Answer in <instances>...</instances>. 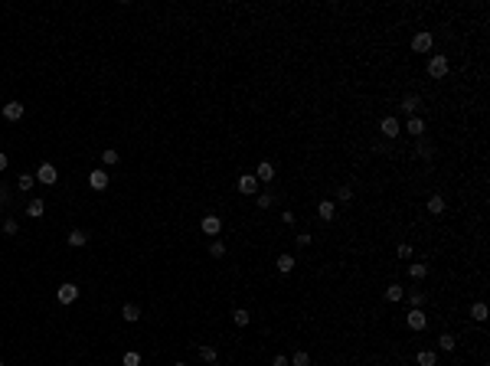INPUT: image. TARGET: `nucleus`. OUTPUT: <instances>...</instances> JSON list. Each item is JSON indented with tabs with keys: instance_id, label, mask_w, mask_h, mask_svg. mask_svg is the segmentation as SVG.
Returning <instances> with one entry per match:
<instances>
[{
	"instance_id": "obj_1",
	"label": "nucleus",
	"mask_w": 490,
	"mask_h": 366,
	"mask_svg": "<svg viewBox=\"0 0 490 366\" xmlns=\"http://www.w3.org/2000/svg\"><path fill=\"white\" fill-rule=\"evenodd\" d=\"M428 75L435 79V82H441L444 75H448V69H451V62H448V56H444V52H435V56H428Z\"/></svg>"
},
{
	"instance_id": "obj_2",
	"label": "nucleus",
	"mask_w": 490,
	"mask_h": 366,
	"mask_svg": "<svg viewBox=\"0 0 490 366\" xmlns=\"http://www.w3.org/2000/svg\"><path fill=\"white\" fill-rule=\"evenodd\" d=\"M405 327L415 330V334H422V330L428 327V314H425L422 307H408V311H405Z\"/></svg>"
},
{
	"instance_id": "obj_3",
	"label": "nucleus",
	"mask_w": 490,
	"mask_h": 366,
	"mask_svg": "<svg viewBox=\"0 0 490 366\" xmlns=\"http://www.w3.org/2000/svg\"><path fill=\"white\" fill-rule=\"evenodd\" d=\"M379 134L386 138V141H396L399 134H402V121H399L396 114H386V118L379 121Z\"/></svg>"
},
{
	"instance_id": "obj_4",
	"label": "nucleus",
	"mask_w": 490,
	"mask_h": 366,
	"mask_svg": "<svg viewBox=\"0 0 490 366\" xmlns=\"http://www.w3.org/2000/svg\"><path fill=\"white\" fill-rule=\"evenodd\" d=\"M56 298H59V304H75V301H79V284H75V281H66V284H59Z\"/></svg>"
},
{
	"instance_id": "obj_5",
	"label": "nucleus",
	"mask_w": 490,
	"mask_h": 366,
	"mask_svg": "<svg viewBox=\"0 0 490 366\" xmlns=\"http://www.w3.org/2000/svg\"><path fill=\"white\" fill-rule=\"evenodd\" d=\"M418 108H422V95H415V92H408V95H402V102H399V111L402 114H418Z\"/></svg>"
},
{
	"instance_id": "obj_6",
	"label": "nucleus",
	"mask_w": 490,
	"mask_h": 366,
	"mask_svg": "<svg viewBox=\"0 0 490 366\" xmlns=\"http://www.w3.org/2000/svg\"><path fill=\"white\" fill-rule=\"evenodd\" d=\"M36 183H46V186L59 183V170H56L52 164H40V167H36Z\"/></svg>"
},
{
	"instance_id": "obj_7",
	"label": "nucleus",
	"mask_w": 490,
	"mask_h": 366,
	"mask_svg": "<svg viewBox=\"0 0 490 366\" xmlns=\"http://www.w3.org/2000/svg\"><path fill=\"white\" fill-rule=\"evenodd\" d=\"M236 186H239V193H242V196H255V193H258V186H262V183L255 180V174H242V177H239V180H236Z\"/></svg>"
},
{
	"instance_id": "obj_8",
	"label": "nucleus",
	"mask_w": 490,
	"mask_h": 366,
	"mask_svg": "<svg viewBox=\"0 0 490 366\" xmlns=\"http://www.w3.org/2000/svg\"><path fill=\"white\" fill-rule=\"evenodd\" d=\"M408 46H412V52H428V49L435 46V36L422 30V33H415V36H412V43H408Z\"/></svg>"
},
{
	"instance_id": "obj_9",
	"label": "nucleus",
	"mask_w": 490,
	"mask_h": 366,
	"mask_svg": "<svg viewBox=\"0 0 490 366\" xmlns=\"http://www.w3.org/2000/svg\"><path fill=\"white\" fill-rule=\"evenodd\" d=\"M255 180H258V183H271V180H275V164H268V160H258Z\"/></svg>"
},
{
	"instance_id": "obj_10",
	"label": "nucleus",
	"mask_w": 490,
	"mask_h": 366,
	"mask_svg": "<svg viewBox=\"0 0 490 366\" xmlns=\"http://www.w3.org/2000/svg\"><path fill=\"white\" fill-rule=\"evenodd\" d=\"M23 114H26V105H23V102H7V105H4V118H7V121H20Z\"/></svg>"
},
{
	"instance_id": "obj_11",
	"label": "nucleus",
	"mask_w": 490,
	"mask_h": 366,
	"mask_svg": "<svg viewBox=\"0 0 490 366\" xmlns=\"http://www.w3.org/2000/svg\"><path fill=\"white\" fill-rule=\"evenodd\" d=\"M317 216L324 219V222H334V219H337V203H334V200H320V203H317Z\"/></svg>"
},
{
	"instance_id": "obj_12",
	"label": "nucleus",
	"mask_w": 490,
	"mask_h": 366,
	"mask_svg": "<svg viewBox=\"0 0 490 366\" xmlns=\"http://www.w3.org/2000/svg\"><path fill=\"white\" fill-rule=\"evenodd\" d=\"M200 229L206 232V236H219V232H222V219H219V216H212V213H209V216H203Z\"/></svg>"
},
{
	"instance_id": "obj_13",
	"label": "nucleus",
	"mask_w": 490,
	"mask_h": 366,
	"mask_svg": "<svg viewBox=\"0 0 490 366\" xmlns=\"http://www.w3.org/2000/svg\"><path fill=\"white\" fill-rule=\"evenodd\" d=\"M108 183H111V180H108V174H105V170H92V174H88V186L98 190V193L108 190Z\"/></svg>"
},
{
	"instance_id": "obj_14",
	"label": "nucleus",
	"mask_w": 490,
	"mask_h": 366,
	"mask_svg": "<svg viewBox=\"0 0 490 366\" xmlns=\"http://www.w3.org/2000/svg\"><path fill=\"white\" fill-rule=\"evenodd\" d=\"M425 209H428L432 216H441V213L448 209V203H444V196H441V193H432V196H428V203H425Z\"/></svg>"
},
{
	"instance_id": "obj_15",
	"label": "nucleus",
	"mask_w": 490,
	"mask_h": 366,
	"mask_svg": "<svg viewBox=\"0 0 490 366\" xmlns=\"http://www.w3.org/2000/svg\"><path fill=\"white\" fill-rule=\"evenodd\" d=\"M294 265H298V258H294L291 252H281L278 258H275V268H278L281 275H288V272H294Z\"/></svg>"
},
{
	"instance_id": "obj_16",
	"label": "nucleus",
	"mask_w": 490,
	"mask_h": 366,
	"mask_svg": "<svg viewBox=\"0 0 490 366\" xmlns=\"http://www.w3.org/2000/svg\"><path fill=\"white\" fill-rule=\"evenodd\" d=\"M402 131H405V134H412V138L418 141V138H422V134H425V121H422V118H418V114H412V118H408V121H405V128H402Z\"/></svg>"
},
{
	"instance_id": "obj_17",
	"label": "nucleus",
	"mask_w": 490,
	"mask_h": 366,
	"mask_svg": "<svg viewBox=\"0 0 490 366\" xmlns=\"http://www.w3.org/2000/svg\"><path fill=\"white\" fill-rule=\"evenodd\" d=\"M415 363L418 366H438V350H418L415 353Z\"/></svg>"
},
{
	"instance_id": "obj_18",
	"label": "nucleus",
	"mask_w": 490,
	"mask_h": 366,
	"mask_svg": "<svg viewBox=\"0 0 490 366\" xmlns=\"http://www.w3.org/2000/svg\"><path fill=\"white\" fill-rule=\"evenodd\" d=\"M402 294H405V288H402V284H399V281H392L389 288L382 291V298H386L389 304H396V301H402Z\"/></svg>"
},
{
	"instance_id": "obj_19",
	"label": "nucleus",
	"mask_w": 490,
	"mask_h": 366,
	"mask_svg": "<svg viewBox=\"0 0 490 366\" xmlns=\"http://www.w3.org/2000/svg\"><path fill=\"white\" fill-rule=\"evenodd\" d=\"M402 298L408 301V307H422L425 304V291H418V288H405Z\"/></svg>"
},
{
	"instance_id": "obj_20",
	"label": "nucleus",
	"mask_w": 490,
	"mask_h": 366,
	"mask_svg": "<svg viewBox=\"0 0 490 366\" xmlns=\"http://www.w3.org/2000/svg\"><path fill=\"white\" fill-rule=\"evenodd\" d=\"M408 278H415V281L428 278V262H412L408 265Z\"/></svg>"
},
{
	"instance_id": "obj_21",
	"label": "nucleus",
	"mask_w": 490,
	"mask_h": 366,
	"mask_svg": "<svg viewBox=\"0 0 490 366\" xmlns=\"http://www.w3.org/2000/svg\"><path fill=\"white\" fill-rule=\"evenodd\" d=\"M43 213H46V203H43V200H30V203H26V216H30V219H43Z\"/></svg>"
},
{
	"instance_id": "obj_22",
	"label": "nucleus",
	"mask_w": 490,
	"mask_h": 366,
	"mask_svg": "<svg viewBox=\"0 0 490 366\" xmlns=\"http://www.w3.org/2000/svg\"><path fill=\"white\" fill-rule=\"evenodd\" d=\"M66 242L72 245V248H82V245L88 242V232H82V229H72V232L66 236Z\"/></svg>"
},
{
	"instance_id": "obj_23",
	"label": "nucleus",
	"mask_w": 490,
	"mask_h": 366,
	"mask_svg": "<svg viewBox=\"0 0 490 366\" xmlns=\"http://www.w3.org/2000/svg\"><path fill=\"white\" fill-rule=\"evenodd\" d=\"M33 186H36V177H33V174H26V170H23L20 177H16V190H23V193H30V190H33Z\"/></svg>"
},
{
	"instance_id": "obj_24",
	"label": "nucleus",
	"mask_w": 490,
	"mask_h": 366,
	"mask_svg": "<svg viewBox=\"0 0 490 366\" xmlns=\"http://www.w3.org/2000/svg\"><path fill=\"white\" fill-rule=\"evenodd\" d=\"M121 317L128 320V324H138V320H141V307L138 304H124L121 307Z\"/></svg>"
},
{
	"instance_id": "obj_25",
	"label": "nucleus",
	"mask_w": 490,
	"mask_h": 366,
	"mask_svg": "<svg viewBox=\"0 0 490 366\" xmlns=\"http://www.w3.org/2000/svg\"><path fill=\"white\" fill-rule=\"evenodd\" d=\"M337 203H353V186L350 183H337Z\"/></svg>"
},
{
	"instance_id": "obj_26",
	"label": "nucleus",
	"mask_w": 490,
	"mask_h": 366,
	"mask_svg": "<svg viewBox=\"0 0 490 366\" xmlns=\"http://www.w3.org/2000/svg\"><path fill=\"white\" fill-rule=\"evenodd\" d=\"M471 317H474L477 324H484V320H487V304H484V301H474V304H471Z\"/></svg>"
},
{
	"instance_id": "obj_27",
	"label": "nucleus",
	"mask_w": 490,
	"mask_h": 366,
	"mask_svg": "<svg viewBox=\"0 0 490 366\" xmlns=\"http://www.w3.org/2000/svg\"><path fill=\"white\" fill-rule=\"evenodd\" d=\"M432 154H435V147L428 144V141H422V138H418V141H415V157H425V160H428Z\"/></svg>"
},
{
	"instance_id": "obj_28",
	"label": "nucleus",
	"mask_w": 490,
	"mask_h": 366,
	"mask_svg": "<svg viewBox=\"0 0 490 366\" xmlns=\"http://www.w3.org/2000/svg\"><path fill=\"white\" fill-rule=\"evenodd\" d=\"M454 346H458V337H451V334H441V337H438V350H444V353H451Z\"/></svg>"
},
{
	"instance_id": "obj_29",
	"label": "nucleus",
	"mask_w": 490,
	"mask_h": 366,
	"mask_svg": "<svg viewBox=\"0 0 490 366\" xmlns=\"http://www.w3.org/2000/svg\"><path fill=\"white\" fill-rule=\"evenodd\" d=\"M118 160H121V157H118V150H114V147H105V150H102V164H105V167H114Z\"/></svg>"
},
{
	"instance_id": "obj_30",
	"label": "nucleus",
	"mask_w": 490,
	"mask_h": 366,
	"mask_svg": "<svg viewBox=\"0 0 490 366\" xmlns=\"http://www.w3.org/2000/svg\"><path fill=\"white\" fill-rule=\"evenodd\" d=\"M232 320H236V327H245L248 320H252V314H248L245 307H236V311H232Z\"/></svg>"
},
{
	"instance_id": "obj_31",
	"label": "nucleus",
	"mask_w": 490,
	"mask_h": 366,
	"mask_svg": "<svg viewBox=\"0 0 490 366\" xmlns=\"http://www.w3.org/2000/svg\"><path fill=\"white\" fill-rule=\"evenodd\" d=\"M121 366H141V353L138 350H128L121 356Z\"/></svg>"
},
{
	"instance_id": "obj_32",
	"label": "nucleus",
	"mask_w": 490,
	"mask_h": 366,
	"mask_svg": "<svg viewBox=\"0 0 490 366\" xmlns=\"http://www.w3.org/2000/svg\"><path fill=\"white\" fill-rule=\"evenodd\" d=\"M291 366H310V353L307 350H298L291 356Z\"/></svg>"
},
{
	"instance_id": "obj_33",
	"label": "nucleus",
	"mask_w": 490,
	"mask_h": 366,
	"mask_svg": "<svg viewBox=\"0 0 490 366\" xmlns=\"http://www.w3.org/2000/svg\"><path fill=\"white\" fill-rule=\"evenodd\" d=\"M200 356H203L206 363H216V360H219V350H216V346H200Z\"/></svg>"
},
{
	"instance_id": "obj_34",
	"label": "nucleus",
	"mask_w": 490,
	"mask_h": 366,
	"mask_svg": "<svg viewBox=\"0 0 490 366\" xmlns=\"http://www.w3.org/2000/svg\"><path fill=\"white\" fill-rule=\"evenodd\" d=\"M275 206V196L271 193H258V209H271Z\"/></svg>"
},
{
	"instance_id": "obj_35",
	"label": "nucleus",
	"mask_w": 490,
	"mask_h": 366,
	"mask_svg": "<svg viewBox=\"0 0 490 366\" xmlns=\"http://www.w3.org/2000/svg\"><path fill=\"white\" fill-rule=\"evenodd\" d=\"M209 255L212 258H222V255H226V245H222L219 239H216V242H209Z\"/></svg>"
},
{
	"instance_id": "obj_36",
	"label": "nucleus",
	"mask_w": 490,
	"mask_h": 366,
	"mask_svg": "<svg viewBox=\"0 0 490 366\" xmlns=\"http://www.w3.org/2000/svg\"><path fill=\"white\" fill-rule=\"evenodd\" d=\"M16 229H20V222H16V219H7L4 222V236H16Z\"/></svg>"
},
{
	"instance_id": "obj_37",
	"label": "nucleus",
	"mask_w": 490,
	"mask_h": 366,
	"mask_svg": "<svg viewBox=\"0 0 490 366\" xmlns=\"http://www.w3.org/2000/svg\"><path fill=\"white\" fill-rule=\"evenodd\" d=\"M294 242H298L301 248H307L310 242H314V239H310V232H298V239H294Z\"/></svg>"
},
{
	"instance_id": "obj_38",
	"label": "nucleus",
	"mask_w": 490,
	"mask_h": 366,
	"mask_svg": "<svg viewBox=\"0 0 490 366\" xmlns=\"http://www.w3.org/2000/svg\"><path fill=\"white\" fill-rule=\"evenodd\" d=\"M281 222H284V226H294V222H298V216H294L291 209H281Z\"/></svg>"
},
{
	"instance_id": "obj_39",
	"label": "nucleus",
	"mask_w": 490,
	"mask_h": 366,
	"mask_svg": "<svg viewBox=\"0 0 490 366\" xmlns=\"http://www.w3.org/2000/svg\"><path fill=\"white\" fill-rule=\"evenodd\" d=\"M396 255H399V258H412V245H408V242H402V245L396 248Z\"/></svg>"
},
{
	"instance_id": "obj_40",
	"label": "nucleus",
	"mask_w": 490,
	"mask_h": 366,
	"mask_svg": "<svg viewBox=\"0 0 490 366\" xmlns=\"http://www.w3.org/2000/svg\"><path fill=\"white\" fill-rule=\"evenodd\" d=\"M271 366H291V360L284 353H275V360H271Z\"/></svg>"
},
{
	"instance_id": "obj_41",
	"label": "nucleus",
	"mask_w": 490,
	"mask_h": 366,
	"mask_svg": "<svg viewBox=\"0 0 490 366\" xmlns=\"http://www.w3.org/2000/svg\"><path fill=\"white\" fill-rule=\"evenodd\" d=\"M0 203H4V206L10 203V193H7V186H0Z\"/></svg>"
},
{
	"instance_id": "obj_42",
	"label": "nucleus",
	"mask_w": 490,
	"mask_h": 366,
	"mask_svg": "<svg viewBox=\"0 0 490 366\" xmlns=\"http://www.w3.org/2000/svg\"><path fill=\"white\" fill-rule=\"evenodd\" d=\"M7 164H10V157H7V154H0V174L7 170Z\"/></svg>"
},
{
	"instance_id": "obj_43",
	"label": "nucleus",
	"mask_w": 490,
	"mask_h": 366,
	"mask_svg": "<svg viewBox=\"0 0 490 366\" xmlns=\"http://www.w3.org/2000/svg\"><path fill=\"white\" fill-rule=\"evenodd\" d=\"M173 366H186V363H183V360H180V363H173Z\"/></svg>"
},
{
	"instance_id": "obj_44",
	"label": "nucleus",
	"mask_w": 490,
	"mask_h": 366,
	"mask_svg": "<svg viewBox=\"0 0 490 366\" xmlns=\"http://www.w3.org/2000/svg\"><path fill=\"white\" fill-rule=\"evenodd\" d=\"M209 366H219V363H209Z\"/></svg>"
},
{
	"instance_id": "obj_45",
	"label": "nucleus",
	"mask_w": 490,
	"mask_h": 366,
	"mask_svg": "<svg viewBox=\"0 0 490 366\" xmlns=\"http://www.w3.org/2000/svg\"><path fill=\"white\" fill-rule=\"evenodd\" d=\"M0 366H4V360H0Z\"/></svg>"
}]
</instances>
